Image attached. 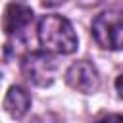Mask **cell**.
<instances>
[{
  "instance_id": "4",
  "label": "cell",
  "mask_w": 123,
  "mask_h": 123,
  "mask_svg": "<svg viewBox=\"0 0 123 123\" xmlns=\"http://www.w3.org/2000/svg\"><path fill=\"white\" fill-rule=\"evenodd\" d=\"M65 83L83 94H92L100 88V73L96 65L88 60L73 62L65 71Z\"/></svg>"
},
{
  "instance_id": "1",
  "label": "cell",
  "mask_w": 123,
  "mask_h": 123,
  "mask_svg": "<svg viewBox=\"0 0 123 123\" xmlns=\"http://www.w3.org/2000/svg\"><path fill=\"white\" fill-rule=\"evenodd\" d=\"M40 46L50 54H73L77 50V35L69 19L58 13L42 15L37 27Z\"/></svg>"
},
{
  "instance_id": "7",
  "label": "cell",
  "mask_w": 123,
  "mask_h": 123,
  "mask_svg": "<svg viewBox=\"0 0 123 123\" xmlns=\"http://www.w3.org/2000/svg\"><path fill=\"white\" fill-rule=\"evenodd\" d=\"M94 123H123V115H121V113H110V115L100 117V119L94 121Z\"/></svg>"
},
{
  "instance_id": "6",
  "label": "cell",
  "mask_w": 123,
  "mask_h": 123,
  "mask_svg": "<svg viewBox=\"0 0 123 123\" xmlns=\"http://www.w3.org/2000/svg\"><path fill=\"white\" fill-rule=\"evenodd\" d=\"M31 108V96L29 92L19 86V85H12L4 96V110L10 117L13 119H21Z\"/></svg>"
},
{
  "instance_id": "10",
  "label": "cell",
  "mask_w": 123,
  "mask_h": 123,
  "mask_svg": "<svg viewBox=\"0 0 123 123\" xmlns=\"http://www.w3.org/2000/svg\"><path fill=\"white\" fill-rule=\"evenodd\" d=\"M62 2H65V0H42L44 6H58V4H62Z\"/></svg>"
},
{
  "instance_id": "8",
  "label": "cell",
  "mask_w": 123,
  "mask_h": 123,
  "mask_svg": "<svg viewBox=\"0 0 123 123\" xmlns=\"http://www.w3.org/2000/svg\"><path fill=\"white\" fill-rule=\"evenodd\" d=\"M77 4H81V6H85V8H88V6H98L102 0H75Z\"/></svg>"
},
{
  "instance_id": "9",
  "label": "cell",
  "mask_w": 123,
  "mask_h": 123,
  "mask_svg": "<svg viewBox=\"0 0 123 123\" xmlns=\"http://www.w3.org/2000/svg\"><path fill=\"white\" fill-rule=\"evenodd\" d=\"M115 88H117V92H119V96L123 98V73L115 79Z\"/></svg>"
},
{
  "instance_id": "3",
  "label": "cell",
  "mask_w": 123,
  "mask_h": 123,
  "mask_svg": "<svg viewBox=\"0 0 123 123\" xmlns=\"http://www.w3.org/2000/svg\"><path fill=\"white\" fill-rule=\"evenodd\" d=\"M23 75L37 86H50L58 75V62L56 58L42 50V52H29L21 62Z\"/></svg>"
},
{
  "instance_id": "2",
  "label": "cell",
  "mask_w": 123,
  "mask_h": 123,
  "mask_svg": "<svg viewBox=\"0 0 123 123\" xmlns=\"http://www.w3.org/2000/svg\"><path fill=\"white\" fill-rule=\"evenodd\" d=\"M92 38L104 50L123 48V10H106L92 19Z\"/></svg>"
},
{
  "instance_id": "5",
  "label": "cell",
  "mask_w": 123,
  "mask_h": 123,
  "mask_svg": "<svg viewBox=\"0 0 123 123\" xmlns=\"http://www.w3.org/2000/svg\"><path fill=\"white\" fill-rule=\"evenodd\" d=\"M33 23V10L25 0H12L2 15V31L8 37L21 35Z\"/></svg>"
}]
</instances>
